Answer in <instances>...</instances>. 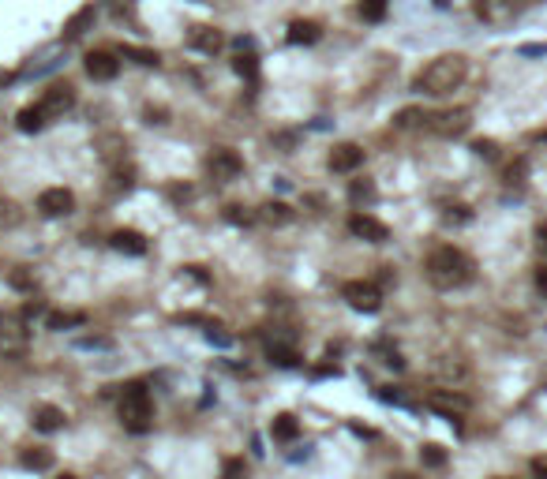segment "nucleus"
Wrapping results in <instances>:
<instances>
[{
    "instance_id": "f257e3e1",
    "label": "nucleus",
    "mask_w": 547,
    "mask_h": 479,
    "mask_svg": "<svg viewBox=\"0 0 547 479\" xmlns=\"http://www.w3.org/2000/svg\"><path fill=\"white\" fill-rule=\"evenodd\" d=\"M465 75H468V60L461 52H442V57L427 60L424 68L416 72L412 90L424 98H442V94H450V90H458L465 83Z\"/></svg>"
},
{
    "instance_id": "f03ea898",
    "label": "nucleus",
    "mask_w": 547,
    "mask_h": 479,
    "mask_svg": "<svg viewBox=\"0 0 547 479\" xmlns=\"http://www.w3.org/2000/svg\"><path fill=\"white\" fill-rule=\"evenodd\" d=\"M424 270H427V281L439 285V288H461V285L473 281V259H468L461 247H450V244L435 247L432 255H427Z\"/></svg>"
},
{
    "instance_id": "7ed1b4c3",
    "label": "nucleus",
    "mask_w": 547,
    "mask_h": 479,
    "mask_svg": "<svg viewBox=\"0 0 547 479\" xmlns=\"http://www.w3.org/2000/svg\"><path fill=\"white\" fill-rule=\"evenodd\" d=\"M120 423L132 434H147L154 427V401L142 382H128L120 393Z\"/></svg>"
},
{
    "instance_id": "20e7f679",
    "label": "nucleus",
    "mask_w": 547,
    "mask_h": 479,
    "mask_svg": "<svg viewBox=\"0 0 547 479\" xmlns=\"http://www.w3.org/2000/svg\"><path fill=\"white\" fill-rule=\"evenodd\" d=\"M30 349V329L23 315H0V356L4 359H23Z\"/></svg>"
},
{
    "instance_id": "39448f33",
    "label": "nucleus",
    "mask_w": 547,
    "mask_h": 479,
    "mask_svg": "<svg viewBox=\"0 0 547 479\" xmlns=\"http://www.w3.org/2000/svg\"><path fill=\"white\" fill-rule=\"evenodd\" d=\"M342 300L353 311H363V315H375L383 308V292H379L375 281H345L342 285Z\"/></svg>"
},
{
    "instance_id": "423d86ee",
    "label": "nucleus",
    "mask_w": 547,
    "mask_h": 479,
    "mask_svg": "<svg viewBox=\"0 0 547 479\" xmlns=\"http://www.w3.org/2000/svg\"><path fill=\"white\" fill-rule=\"evenodd\" d=\"M424 128L435 131V135H442V139L465 135V131H468V109H439V113H427L424 116Z\"/></svg>"
},
{
    "instance_id": "0eeeda50",
    "label": "nucleus",
    "mask_w": 547,
    "mask_h": 479,
    "mask_svg": "<svg viewBox=\"0 0 547 479\" xmlns=\"http://www.w3.org/2000/svg\"><path fill=\"white\" fill-rule=\"evenodd\" d=\"M34 105L45 113V120H57V116H64L75 105V86L72 83H53V86L42 90V98H38Z\"/></svg>"
},
{
    "instance_id": "6e6552de",
    "label": "nucleus",
    "mask_w": 547,
    "mask_h": 479,
    "mask_svg": "<svg viewBox=\"0 0 547 479\" xmlns=\"http://www.w3.org/2000/svg\"><path fill=\"white\" fill-rule=\"evenodd\" d=\"M83 68L94 83H109V79L120 75V60H116V52H109V49H90L83 57Z\"/></svg>"
},
{
    "instance_id": "1a4fd4ad",
    "label": "nucleus",
    "mask_w": 547,
    "mask_h": 479,
    "mask_svg": "<svg viewBox=\"0 0 547 479\" xmlns=\"http://www.w3.org/2000/svg\"><path fill=\"white\" fill-rule=\"evenodd\" d=\"M206 169H210L214 180H237L244 172V162L237 150H229V146H218V150L206 154Z\"/></svg>"
},
{
    "instance_id": "9d476101",
    "label": "nucleus",
    "mask_w": 547,
    "mask_h": 479,
    "mask_svg": "<svg viewBox=\"0 0 547 479\" xmlns=\"http://www.w3.org/2000/svg\"><path fill=\"white\" fill-rule=\"evenodd\" d=\"M38 210H42L45 218H68L75 210V195L68 188H45L38 195Z\"/></svg>"
},
{
    "instance_id": "9b49d317",
    "label": "nucleus",
    "mask_w": 547,
    "mask_h": 479,
    "mask_svg": "<svg viewBox=\"0 0 547 479\" xmlns=\"http://www.w3.org/2000/svg\"><path fill=\"white\" fill-rule=\"evenodd\" d=\"M424 405L432 408V412H439V416L453 419V416H461V412H468V397L453 393V390H435V393H427Z\"/></svg>"
},
{
    "instance_id": "f8f14e48",
    "label": "nucleus",
    "mask_w": 547,
    "mask_h": 479,
    "mask_svg": "<svg viewBox=\"0 0 547 479\" xmlns=\"http://www.w3.org/2000/svg\"><path fill=\"white\" fill-rule=\"evenodd\" d=\"M349 232H353L356 240H368V244H386L390 240V229L383 221H375L371 214H353L349 218Z\"/></svg>"
},
{
    "instance_id": "ddd939ff",
    "label": "nucleus",
    "mask_w": 547,
    "mask_h": 479,
    "mask_svg": "<svg viewBox=\"0 0 547 479\" xmlns=\"http://www.w3.org/2000/svg\"><path fill=\"white\" fill-rule=\"evenodd\" d=\"M360 165H363V150L356 142H342V146L330 150V169L334 172H356Z\"/></svg>"
},
{
    "instance_id": "4468645a",
    "label": "nucleus",
    "mask_w": 547,
    "mask_h": 479,
    "mask_svg": "<svg viewBox=\"0 0 547 479\" xmlns=\"http://www.w3.org/2000/svg\"><path fill=\"white\" fill-rule=\"evenodd\" d=\"M109 244L116 251H124V255H147V240H142V232H135V229H116L109 236Z\"/></svg>"
},
{
    "instance_id": "2eb2a0df",
    "label": "nucleus",
    "mask_w": 547,
    "mask_h": 479,
    "mask_svg": "<svg viewBox=\"0 0 547 479\" xmlns=\"http://www.w3.org/2000/svg\"><path fill=\"white\" fill-rule=\"evenodd\" d=\"M188 42H191V49H199V52H218L221 45H225V34L214 30V26H195Z\"/></svg>"
},
{
    "instance_id": "dca6fc26",
    "label": "nucleus",
    "mask_w": 547,
    "mask_h": 479,
    "mask_svg": "<svg viewBox=\"0 0 547 479\" xmlns=\"http://www.w3.org/2000/svg\"><path fill=\"white\" fill-rule=\"evenodd\" d=\"M34 431H42V434H53L64 427V412L57 405H42V408H34Z\"/></svg>"
},
{
    "instance_id": "f3484780",
    "label": "nucleus",
    "mask_w": 547,
    "mask_h": 479,
    "mask_svg": "<svg viewBox=\"0 0 547 479\" xmlns=\"http://www.w3.org/2000/svg\"><path fill=\"white\" fill-rule=\"evenodd\" d=\"M266 359L278 367H300V356H296L293 341H270L266 344Z\"/></svg>"
},
{
    "instance_id": "a211bd4d",
    "label": "nucleus",
    "mask_w": 547,
    "mask_h": 479,
    "mask_svg": "<svg viewBox=\"0 0 547 479\" xmlns=\"http://www.w3.org/2000/svg\"><path fill=\"white\" fill-rule=\"evenodd\" d=\"M289 42H293V45H315V42H319V23L296 19V23L289 26Z\"/></svg>"
},
{
    "instance_id": "6ab92c4d",
    "label": "nucleus",
    "mask_w": 547,
    "mask_h": 479,
    "mask_svg": "<svg viewBox=\"0 0 547 479\" xmlns=\"http://www.w3.org/2000/svg\"><path fill=\"white\" fill-rule=\"evenodd\" d=\"M86 322V315L83 311H49L45 315V329H72V326H83Z\"/></svg>"
},
{
    "instance_id": "aec40b11",
    "label": "nucleus",
    "mask_w": 547,
    "mask_h": 479,
    "mask_svg": "<svg viewBox=\"0 0 547 479\" xmlns=\"http://www.w3.org/2000/svg\"><path fill=\"white\" fill-rule=\"evenodd\" d=\"M270 434H274V442H296V434H300V423H296L293 416H274Z\"/></svg>"
},
{
    "instance_id": "412c9836",
    "label": "nucleus",
    "mask_w": 547,
    "mask_h": 479,
    "mask_svg": "<svg viewBox=\"0 0 547 479\" xmlns=\"http://www.w3.org/2000/svg\"><path fill=\"white\" fill-rule=\"evenodd\" d=\"M45 124H49V120H45V113L38 109V105H27V109H19V116H16V128L27 131V135H30V131H42Z\"/></svg>"
},
{
    "instance_id": "4be33fe9",
    "label": "nucleus",
    "mask_w": 547,
    "mask_h": 479,
    "mask_svg": "<svg viewBox=\"0 0 547 479\" xmlns=\"http://www.w3.org/2000/svg\"><path fill=\"white\" fill-rule=\"evenodd\" d=\"M259 218L270 221V225H289L293 221V210L285 206V203H263V206H259Z\"/></svg>"
},
{
    "instance_id": "5701e85b",
    "label": "nucleus",
    "mask_w": 547,
    "mask_h": 479,
    "mask_svg": "<svg viewBox=\"0 0 547 479\" xmlns=\"http://www.w3.org/2000/svg\"><path fill=\"white\" fill-rule=\"evenodd\" d=\"M120 57H132L135 64H142V68H158V64H162V57L154 49H139V45H124Z\"/></svg>"
},
{
    "instance_id": "b1692460",
    "label": "nucleus",
    "mask_w": 547,
    "mask_h": 479,
    "mask_svg": "<svg viewBox=\"0 0 547 479\" xmlns=\"http://www.w3.org/2000/svg\"><path fill=\"white\" fill-rule=\"evenodd\" d=\"M23 468H34V472L53 468V453H49V449H27V453H23Z\"/></svg>"
},
{
    "instance_id": "393cba45",
    "label": "nucleus",
    "mask_w": 547,
    "mask_h": 479,
    "mask_svg": "<svg viewBox=\"0 0 547 479\" xmlns=\"http://www.w3.org/2000/svg\"><path fill=\"white\" fill-rule=\"evenodd\" d=\"M232 68H237V75H244V79H252V83H255V75H259V60L252 57V52H240V57L232 60Z\"/></svg>"
},
{
    "instance_id": "a878e982",
    "label": "nucleus",
    "mask_w": 547,
    "mask_h": 479,
    "mask_svg": "<svg viewBox=\"0 0 547 479\" xmlns=\"http://www.w3.org/2000/svg\"><path fill=\"white\" fill-rule=\"evenodd\" d=\"M90 19H94V8H83L79 16H75L68 26H64V38H68V42H72V38H79V34H83V26H86Z\"/></svg>"
},
{
    "instance_id": "bb28decb",
    "label": "nucleus",
    "mask_w": 547,
    "mask_h": 479,
    "mask_svg": "<svg viewBox=\"0 0 547 479\" xmlns=\"http://www.w3.org/2000/svg\"><path fill=\"white\" fill-rule=\"evenodd\" d=\"M420 461H424V468H442V464H446V453H442V446H424Z\"/></svg>"
},
{
    "instance_id": "cd10ccee",
    "label": "nucleus",
    "mask_w": 547,
    "mask_h": 479,
    "mask_svg": "<svg viewBox=\"0 0 547 479\" xmlns=\"http://www.w3.org/2000/svg\"><path fill=\"white\" fill-rule=\"evenodd\" d=\"M360 11H363V19L379 23L386 16V0H360Z\"/></svg>"
},
{
    "instance_id": "c85d7f7f",
    "label": "nucleus",
    "mask_w": 547,
    "mask_h": 479,
    "mask_svg": "<svg viewBox=\"0 0 547 479\" xmlns=\"http://www.w3.org/2000/svg\"><path fill=\"white\" fill-rule=\"evenodd\" d=\"M424 116L427 113H420V109H401L394 116V128H416V124H424Z\"/></svg>"
},
{
    "instance_id": "c756f323",
    "label": "nucleus",
    "mask_w": 547,
    "mask_h": 479,
    "mask_svg": "<svg viewBox=\"0 0 547 479\" xmlns=\"http://www.w3.org/2000/svg\"><path fill=\"white\" fill-rule=\"evenodd\" d=\"M349 195H353V203H368V198H375V188L368 180H356L353 188H349Z\"/></svg>"
},
{
    "instance_id": "7c9ffc66",
    "label": "nucleus",
    "mask_w": 547,
    "mask_h": 479,
    "mask_svg": "<svg viewBox=\"0 0 547 479\" xmlns=\"http://www.w3.org/2000/svg\"><path fill=\"white\" fill-rule=\"evenodd\" d=\"M244 461L240 457H232V461H225V468H221V479H244Z\"/></svg>"
},
{
    "instance_id": "2f4dec72",
    "label": "nucleus",
    "mask_w": 547,
    "mask_h": 479,
    "mask_svg": "<svg viewBox=\"0 0 547 479\" xmlns=\"http://www.w3.org/2000/svg\"><path fill=\"white\" fill-rule=\"evenodd\" d=\"M473 154H480V157H487V162H491V157H499V146H495L491 139H476L473 142Z\"/></svg>"
},
{
    "instance_id": "473e14b6",
    "label": "nucleus",
    "mask_w": 547,
    "mask_h": 479,
    "mask_svg": "<svg viewBox=\"0 0 547 479\" xmlns=\"http://www.w3.org/2000/svg\"><path fill=\"white\" fill-rule=\"evenodd\" d=\"M232 225H252L255 221V214H247V210L244 206H229V214H225Z\"/></svg>"
},
{
    "instance_id": "72a5a7b5",
    "label": "nucleus",
    "mask_w": 547,
    "mask_h": 479,
    "mask_svg": "<svg viewBox=\"0 0 547 479\" xmlns=\"http://www.w3.org/2000/svg\"><path fill=\"white\" fill-rule=\"evenodd\" d=\"M529 472H532V479H547V457H532Z\"/></svg>"
},
{
    "instance_id": "f704fd0d",
    "label": "nucleus",
    "mask_w": 547,
    "mask_h": 479,
    "mask_svg": "<svg viewBox=\"0 0 547 479\" xmlns=\"http://www.w3.org/2000/svg\"><path fill=\"white\" fill-rule=\"evenodd\" d=\"M79 349H113L109 337H79Z\"/></svg>"
},
{
    "instance_id": "c9c22d12",
    "label": "nucleus",
    "mask_w": 547,
    "mask_h": 479,
    "mask_svg": "<svg viewBox=\"0 0 547 479\" xmlns=\"http://www.w3.org/2000/svg\"><path fill=\"white\" fill-rule=\"evenodd\" d=\"M0 225H19V214L11 203H0Z\"/></svg>"
},
{
    "instance_id": "e433bc0d",
    "label": "nucleus",
    "mask_w": 547,
    "mask_h": 479,
    "mask_svg": "<svg viewBox=\"0 0 547 479\" xmlns=\"http://www.w3.org/2000/svg\"><path fill=\"white\" fill-rule=\"evenodd\" d=\"M547 45H521V57H543Z\"/></svg>"
},
{
    "instance_id": "4c0bfd02",
    "label": "nucleus",
    "mask_w": 547,
    "mask_h": 479,
    "mask_svg": "<svg viewBox=\"0 0 547 479\" xmlns=\"http://www.w3.org/2000/svg\"><path fill=\"white\" fill-rule=\"evenodd\" d=\"M536 285L547 292V266H540V270H536Z\"/></svg>"
},
{
    "instance_id": "58836bf2",
    "label": "nucleus",
    "mask_w": 547,
    "mask_h": 479,
    "mask_svg": "<svg viewBox=\"0 0 547 479\" xmlns=\"http://www.w3.org/2000/svg\"><path fill=\"white\" fill-rule=\"evenodd\" d=\"M536 236H540V247L547 251V225H540V229H536Z\"/></svg>"
},
{
    "instance_id": "ea45409f",
    "label": "nucleus",
    "mask_w": 547,
    "mask_h": 479,
    "mask_svg": "<svg viewBox=\"0 0 547 479\" xmlns=\"http://www.w3.org/2000/svg\"><path fill=\"white\" fill-rule=\"evenodd\" d=\"M532 139H536V142H547V131H536V135H532Z\"/></svg>"
},
{
    "instance_id": "a19ab883",
    "label": "nucleus",
    "mask_w": 547,
    "mask_h": 479,
    "mask_svg": "<svg viewBox=\"0 0 547 479\" xmlns=\"http://www.w3.org/2000/svg\"><path fill=\"white\" fill-rule=\"evenodd\" d=\"M390 479H416V475H409V472H397V475H390Z\"/></svg>"
},
{
    "instance_id": "79ce46f5",
    "label": "nucleus",
    "mask_w": 547,
    "mask_h": 479,
    "mask_svg": "<svg viewBox=\"0 0 547 479\" xmlns=\"http://www.w3.org/2000/svg\"><path fill=\"white\" fill-rule=\"evenodd\" d=\"M57 479H75V475H57Z\"/></svg>"
}]
</instances>
